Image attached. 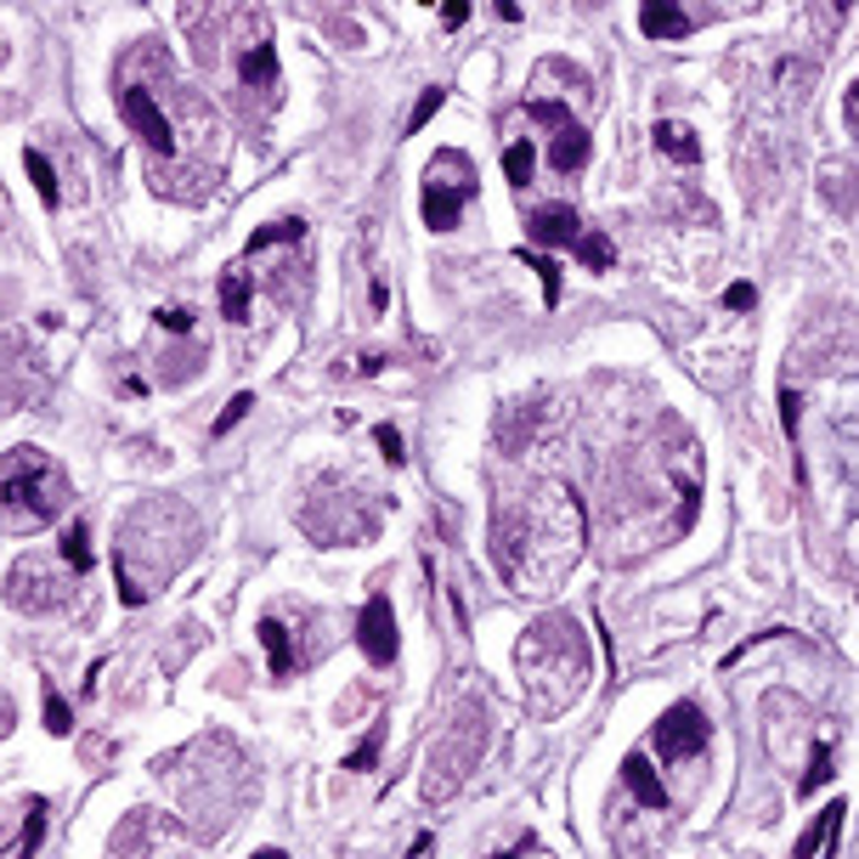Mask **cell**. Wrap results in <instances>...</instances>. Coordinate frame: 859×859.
I'll return each instance as SVG.
<instances>
[{"label": "cell", "instance_id": "1", "mask_svg": "<svg viewBox=\"0 0 859 859\" xmlns=\"http://www.w3.org/2000/svg\"><path fill=\"white\" fill-rule=\"evenodd\" d=\"M588 554L583 498L560 481L526 475L492 504V566L520 600H549L572 583Z\"/></svg>", "mask_w": 859, "mask_h": 859}, {"label": "cell", "instance_id": "2", "mask_svg": "<svg viewBox=\"0 0 859 859\" xmlns=\"http://www.w3.org/2000/svg\"><path fill=\"white\" fill-rule=\"evenodd\" d=\"M198 549V515L181 498H142L125 515V532L114 549V577L125 605H148L153 588L170 583Z\"/></svg>", "mask_w": 859, "mask_h": 859}, {"label": "cell", "instance_id": "3", "mask_svg": "<svg viewBox=\"0 0 859 859\" xmlns=\"http://www.w3.org/2000/svg\"><path fill=\"white\" fill-rule=\"evenodd\" d=\"M515 668H520L526 713L549 723L583 696V684L593 673V645L566 611H543L538 622H526V634L515 645Z\"/></svg>", "mask_w": 859, "mask_h": 859}, {"label": "cell", "instance_id": "4", "mask_svg": "<svg viewBox=\"0 0 859 859\" xmlns=\"http://www.w3.org/2000/svg\"><path fill=\"white\" fill-rule=\"evenodd\" d=\"M69 475L51 452L40 447H17L0 458V526L7 532H40L62 509H69Z\"/></svg>", "mask_w": 859, "mask_h": 859}, {"label": "cell", "instance_id": "5", "mask_svg": "<svg viewBox=\"0 0 859 859\" xmlns=\"http://www.w3.org/2000/svg\"><path fill=\"white\" fill-rule=\"evenodd\" d=\"M170 769V764H158V775ZM215 775H187V769H170L176 786H181V809L192 814L198 825V837H221L226 825L238 820V809L249 803V791H255V769L244 764V752L238 741L226 736L221 741V764H210Z\"/></svg>", "mask_w": 859, "mask_h": 859}, {"label": "cell", "instance_id": "6", "mask_svg": "<svg viewBox=\"0 0 859 859\" xmlns=\"http://www.w3.org/2000/svg\"><path fill=\"white\" fill-rule=\"evenodd\" d=\"M492 741V718L481 702H464L452 713V723L436 736V746H429L424 757V803H447L458 786H464L475 769H481V752Z\"/></svg>", "mask_w": 859, "mask_h": 859}, {"label": "cell", "instance_id": "7", "mask_svg": "<svg viewBox=\"0 0 859 859\" xmlns=\"http://www.w3.org/2000/svg\"><path fill=\"white\" fill-rule=\"evenodd\" d=\"M379 498L362 486H340V481H317L311 498L301 504V532L322 549L340 543H374L379 538Z\"/></svg>", "mask_w": 859, "mask_h": 859}, {"label": "cell", "instance_id": "8", "mask_svg": "<svg viewBox=\"0 0 859 859\" xmlns=\"http://www.w3.org/2000/svg\"><path fill=\"white\" fill-rule=\"evenodd\" d=\"M475 187H481V176H475L470 153L442 148L436 158H429V170H424V226L429 233H452L458 215L470 210Z\"/></svg>", "mask_w": 859, "mask_h": 859}, {"label": "cell", "instance_id": "9", "mask_svg": "<svg viewBox=\"0 0 859 859\" xmlns=\"http://www.w3.org/2000/svg\"><path fill=\"white\" fill-rule=\"evenodd\" d=\"M74 583H80L74 572H51V560L23 554L12 566V577H7V605L23 611V616H51V611H62L74 600Z\"/></svg>", "mask_w": 859, "mask_h": 859}, {"label": "cell", "instance_id": "10", "mask_svg": "<svg viewBox=\"0 0 859 859\" xmlns=\"http://www.w3.org/2000/svg\"><path fill=\"white\" fill-rule=\"evenodd\" d=\"M181 848H187V832L153 809H137L114 832V859H181Z\"/></svg>", "mask_w": 859, "mask_h": 859}, {"label": "cell", "instance_id": "11", "mask_svg": "<svg viewBox=\"0 0 859 859\" xmlns=\"http://www.w3.org/2000/svg\"><path fill=\"white\" fill-rule=\"evenodd\" d=\"M713 741L707 730V718L696 702H673L662 718H656V730H650V746L662 752V764H684V757H702Z\"/></svg>", "mask_w": 859, "mask_h": 859}, {"label": "cell", "instance_id": "12", "mask_svg": "<svg viewBox=\"0 0 859 859\" xmlns=\"http://www.w3.org/2000/svg\"><path fill=\"white\" fill-rule=\"evenodd\" d=\"M119 119L148 142L153 158H170V153H176V130H170V119H164V108L153 103L148 85H125V91H119Z\"/></svg>", "mask_w": 859, "mask_h": 859}, {"label": "cell", "instance_id": "13", "mask_svg": "<svg viewBox=\"0 0 859 859\" xmlns=\"http://www.w3.org/2000/svg\"><path fill=\"white\" fill-rule=\"evenodd\" d=\"M356 645L374 668H390L396 662V611H390V593H374L356 616Z\"/></svg>", "mask_w": 859, "mask_h": 859}, {"label": "cell", "instance_id": "14", "mask_svg": "<svg viewBox=\"0 0 859 859\" xmlns=\"http://www.w3.org/2000/svg\"><path fill=\"white\" fill-rule=\"evenodd\" d=\"M526 238L543 244V249H560V244L583 238V221H577L572 204H543V210H532V221H526Z\"/></svg>", "mask_w": 859, "mask_h": 859}, {"label": "cell", "instance_id": "15", "mask_svg": "<svg viewBox=\"0 0 859 859\" xmlns=\"http://www.w3.org/2000/svg\"><path fill=\"white\" fill-rule=\"evenodd\" d=\"M588 153H593V142H588L583 119H566V125H554V142H549V164H554L560 176H577L583 164H588Z\"/></svg>", "mask_w": 859, "mask_h": 859}, {"label": "cell", "instance_id": "16", "mask_svg": "<svg viewBox=\"0 0 859 859\" xmlns=\"http://www.w3.org/2000/svg\"><path fill=\"white\" fill-rule=\"evenodd\" d=\"M622 780H627V791H634L650 814H668V791H662V780H656V769L645 764V752H627L622 757Z\"/></svg>", "mask_w": 859, "mask_h": 859}, {"label": "cell", "instance_id": "17", "mask_svg": "<svg viewBox=\"0 0 859 859\" xmlns=\"http://www.w3.org/2000/svg\"><path fill=\"white\" fill-rule=\"evenodd\" d=\"M639 28H645L650 40H684V35H690V17L673 7V0H645Z\"/></svg>", "mask_w": 859, "mask_h": 859}, {"label": "cell", "instance_id": "18", "mask_svg": "<svg viewBox=\"0 0 859 859\" xmlns=\"http://www.w3.org/2000/svg\"><path fill=\"white\" fill-rule=\"evenodd\" d=\"M656 153H668L673 164H702V142H696V130L679 125V119H662V125H656Z\"/></svg>", "mask_w": 859, "mask_h": 859}, {"label": "cell", "instance_id": "19", "mask_svg": "<svg viewBox=\"0 0 859 859\" xmlns=\"http://www.w3.org/2000/svg\"><path fill=\"white\" fill-rule=\"evenodd\" d=\"M238 74H244V85H260V91H272V85H278V51H272V40H267V35H260V40L244 51Z\"/></svg>", "mask_w": 859, "mask_h": 859}, {"label": "cell", "instance_id": "20", "mask_svg": "<svg viewBox=\"0 0 859 859\" xmlns=\"http://www.w3.org/2000/svg\"><path fill=\"white\" fill-rule=\"evenodd\" d=\"M260 645H267V656H272V679H289L294 673V650H289V627L278 622V616H260Z\"/></svg>", "mask_w": 859, "mask_h": 859}, {"label": "cell", "instance_id": "21", "mask_svg": "<svg viewBox=\"0 0 859 859\" xmlns=\"http://www.w3.org/2000/svg\"><path fill=\"white\" fill-rule=\"evenodd\" d=\"M221 311L233 322H249V272L244 267H226L221 272Z\"/></svg>", "mask_w": 859, "mask_h": 859}, {"label": "cell", "instance_id": "22", "mask_svg": "<svg viewBox=\"0 0 859 859\" xmlns=\"http://www.w3.org/2000/svg\"><path fill=\"white\" fill-rule=\"evenodd\" d=\"M843 814H848V803H832L825 814H814V825H809V832L798 837V848H791V859H809V854H814V848H820V843H825V837H832L837 825H843Z\"/></svg>", "mask_w": 859, "mask_h": 859}, {"label": "cell", "instance_id": "23", "mask_svg": "<svg viewBox=\"0 0 859 859\" xmlns=\"http://www.w3.org/2000/svg\"><path fill=\"white\" fill-rule=\"evenodd\" d=\"M62 566H69L74 577L91 572V526L85 520H74L69 532H62Z\"/></svg>", "mask_w": 859, "mask_h": 859}, {"label": "cell", "instance_id": "24", "mask_svg": "<svg viewBox=\"0 0 859 859\" xmlns=\"http://www.w3.org/2000/svg\"><path fill=\"white\" fill-rule=\"evenodd\" d=\"M23 170H28V181H35L40 204H46V210H57V204H62V192H57V176H51L46 153H35V148H28V153H23Z\"/></svg>", "mask_w": 859, "mask_h": 859}, {"label": "cell", "instance_id": "25", "mask_svg": "<svg viewBox=\"0 0 859 859\" xmlns=\"http://www.w3.org/2000/svg\"><path fill=\"white\" fill-rule=\"evenodd\" d=\"M825 780H832V746L814 741V757H809V769L798 775V798H809V791H820Z\"/></svg>", "mask_w": 859, "mask_h": 859}, {"label": "cell", "instance_id": "26", "mask_svg": "<svg viewBox=\"0 0 859 859\" xmlns=\"http://www.w3.org/2000/svg\"><path fill=\"white\" fill-rule=\"evenodd\" d=\"M572 249H577V260H583L588 272H605L611 267V238H600V233H583Z\"/></svg>", "mask_w": 859, "mask_h": 859}, {"label": "cell", "instance_id": "27", "mask_svg": "<svg viewBox=\"0 0 859 859\" xmlns=\"http://www.w3.org/2000/svg\"><path fill=\"white\" fill-rule=\"evenodd\" d=\"M442 103H447V91L442 85H429V91H419V103H413V119H408V137H419V130L442 114Z\"/></svg>", "mask_w": 859, "mask_h": 859}, {"label": "cell", "instance_id": "28", "mask_svg": "<svg viewBox=\"0 0 859 859\" xmlns=\"http://www.w3.org/2000/svg\"><path fill=\"white\" fill-rule=\"evenodd\" d=\"M532 164H538V158H532V148H526V142H509V153H504V176H509L515 187L532 181Z\"/></svg>", "mask_w": 859, "mask_h": 859}, {"label": "cell", "instance_id": "29", "mask_svg": "<svg viewBox=\"0 0 859 859\" xmlns=\"http://www.w3.org/2000/svg\"><path fill=\"white\" fill-rule=\"evenodd\" d=\"M520 260L543 278V301H549V306H560V267H554V260H549V255H526V249H520Z\"/></svg>", "mask_w": 859, "mask_h": 859}, {"label": "cell", "instance_id": "30", "mask_svg": "<svg viewBox=\"0 0 859 859\" xmlns=\"http://www.w3.org/2000/svg\"><path fill=\"white\" fill-rule=\"evenodd\" d=\"M46 730L51 736H69L74 730V713H69V702H62L57 690H46Z\"/></svg>", "mask_w": 859, "mask_h": 859}, {"label": "cell", "instance_id": "31", "mask_svg": "<svg viewBox=\"0 0 859 859\" xmlns=\"http://www.w3.org/2000/svg\"><path fill=\"white\" fill-rule=\"evenodd\" d=\"M249 408H255V396H249V390H238V396H233V402H226V408H221V419L210 424V436H226V429H233V424H238V419H244Z\"/></svg>", "mask_w": 859, "mask_h": 859}, {"label": "cell", "instance_id": "32", "mask_svg": "<svg viewBox=\"0 0 859 859\" xmlns=\"http://www.w3.org/2000/svg\"><path fill=\"white\" fill-rule=\"evenodd\" d=\"M492 859H554V854H549V848H543L532 832H526V837H515L504 854H492Z\"/></svg>", "mask_w": 859, "mask_h": 859}, {"label": "cell", "instance_id": "33", "mask_svg": "<svg viewBox=\"0 0 859 859\" xmlns=\"http://www.w3.org/2000/svg\"><path fill=\"white\" fill-rule=\"evenodd\" d=\"M780 419H786V436L798 442V424H803V402H798V390H791V385L780 390Z\"/></svg>", "mask_w": 859, "mask_h": 859}, {"label": "cell", "instance_id": "34", "mask_svg": "<svg viewBox=\"0 0 859 859\" xmlns=\"http://www.w3.org/2000/svg\"><path fill=\"white\" fill-rule=\"evenodd\" d=\"M374 442H379V452L390 458V464H402V458H408V452H402V436H396L390 424H379V429H374Z\"/></svg>", "mask_w": 859, "mask_h": 859}, {"label": "cell", "instance_id": "35", "mask_svg": "<svg viewBox=\"0 0 859 859\" xmlns=\"http://www.w3.org/2000/svg\"><path fill=\"white\" fill-rule=\"evenodd\" d=\"M374 757H379V736H368L351 757H345V769H374Z\"/></svg>", "mask_w": 859, "mask_h": 859}, {"label": "cell", "instance_id": "36", "mask_svg": "<svg viewBox=\"0 0 859 859\" xmlns=\"http://www.w3.org/2000/svg\"><path fill=\"white\" fill-rule=\"evenodd\" d=\"M752 301H757V294H752V283H730V294H723V306H730V311H746Z\"/></svg>", "mask_w": 859, "mask_h": 859}, {"label": "cell", "instance_id": "37", "mask_svg": "<svg viewBox=\"0 0 859 859\" xmlns=\"http://www.w3.org/2000/svg\"><path fill=\"white\" fill-rule=\"evenodd\" d=\"M158 322L170 328V334H187V328H192V311H158Z\"/></svg>", "mask_w": 859, "mask_h": 859}, {"label": "cell", "instance_id": "38", "mask_svg": "<svg viewBox=\"0 0 859 859\" xmlns=\"http://www.w3.org/2000/svg\"><path fill=\"white\" fill-rule=\"evenodd\" d=\"M255 859H289V854H283V848H260Z\"/></svg>", "mask_w": 859, "mask_h": 859}]
</instances>
